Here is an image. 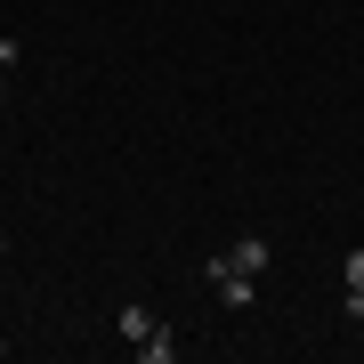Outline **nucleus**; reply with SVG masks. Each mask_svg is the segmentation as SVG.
<instances>
[{"label": "nucleus", "mask_w": 364, "mask_h": 364, "mask_svg": "<svg viewBox=\"0 0 364 364\" xmlns=\"http://www.w3.org/2000/svg\"><path fill=\"white\" fill-rule=\"evenodd\" d=\"M138 356H146V364H170V356H178V340H170V332L154 324V332H146V340H138Z\"/></svg>", "instance_id": "obj_4"}, {"label": "nucleus", "mask_w": 364, "mask_h": 364, "mask_svg": "<svg viewBox=\"0 0 364 364\" xmlns=\"http://www.w3.org/2000/svg\"><path fill=\"white\" fill-rule=\"evenodd\" d=\"M0 259H9V235H0Z\"/></svg>", "instance_id": "obj_5"}, {"label": "nucleus", "mask_w": 364, "mask_h": 364, "mask_svg": "<svg viewBox=\"0 0 364 364\" xmlns=\"http://www.w3.org/2000/svg\"><path fill=\"white\" fill-rule=\"evenodd\" d=\"M0 97H9V81H0Z\"/></svg>", "instance_id": "obj_6"}, {"label": "nucleus", "mask_w": 364, "mask_h": 364, "mask_svg": "<svg viewBox=\"0 0 364 364\" xmlns=\"http://www.w3.org/2000/svg\"><path fill=\"white\" fill-rule=\"evenodd\" d=\"M114 332H122V340H130V348H138V340H146V332H154V308H138V299H130V308H122V316H114Z\"/></svg>", "instance_id": "obj_2"}, {"label": "nucleus", "mask_w": 364, "mask_h": 364, "mask_svg": "<svg viewBox=\"0 0 364 364\" xmlns=\"http://www.w3.org/2000/svg\"><path fill=\"white\" fill-rule=\"evenodd\" d=\"M340 275H348V299H340V308L364 316V251H348V259H340Z\"/></svg>", "instance_id": "obj_3"}, {"label": "nucleus", "mask_w": 364, "mask_h": 364, "mask_svg": "<svg viewBox=\"0 0 364 364\" xmlns=\"http://www.w3.org/2000/svg\"><path fill=\"white\" fill-rule=\"evenodd\" d=\"M227 259L243 267V275H267V259H275V243H267V235H235V251H227Z\"/></svg>", "instance_id": "obj_1"}]
</instances>
